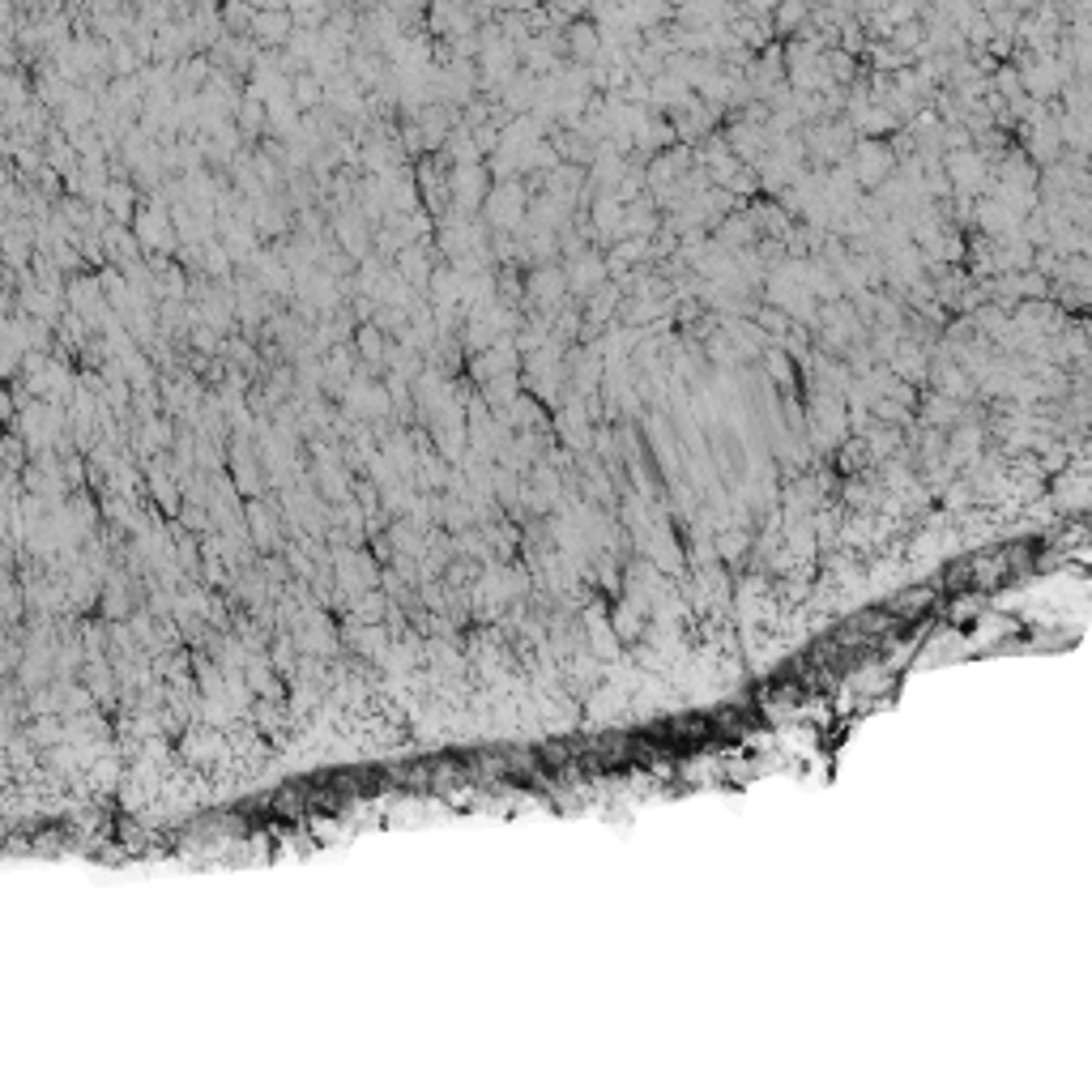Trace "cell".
Here are the masks:
<instances>
[{"mask_svg":"<svg viewBox=\"0 0 1092 1092\" xmlns=\"http://www.w3.org/2000/svg\"><path fill=\"white\" fill-rule=\"evenodd\" d=\"M291 26H295V18L287 14V9H260L256 18H252V34H260V39H287L291 34Z\"/></svg>","mask_w":1092,"mask_h":1092,"instance_id":"6da1fadb","label":"cell"}]
</instances>
